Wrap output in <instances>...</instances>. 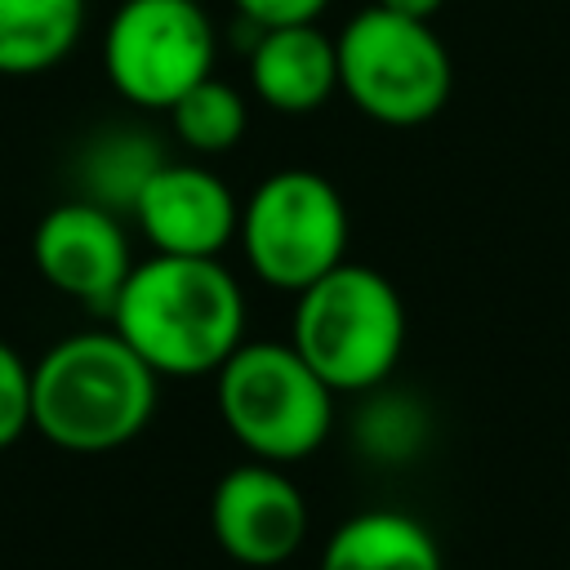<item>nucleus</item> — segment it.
Returning <instances> with one entry per match:
<instances>
[{
    "mask_svg": "<svg viewBox=\"0 0 570 570\" xmlns=\"http://www.w3.org/2000/svg\"><path fill=\"white\" fill-rule=\"evenodd\" d=\"M156 383L116 330L67 334L31 365V428L53 450L111 454L151 423Z\"/></svg>",
    "mask_w": 570,
    "mask_h": 570,
    "instance_id": "2",
    "label": "nucleus"
},
{
    "mask_svg": "<svg viewBox=\"0 0 570 570\" xmlns=\"http://www.w3.org/2000/svg\"><path fill=\"white\" fill-rule=\"evenodd\" d=\"M374 4H383V9H392V13H405V18L432 22V13H436L445 0H374Z\"/></svg>",
    "mask_w": 570,
    "mask_h": 570,
    "instance_id": "18",
    "label": "nucleus"
},
{
    "mask_svg": "<svg viewBox=\"0 0 570 570\" xmlns=\"http://www.w3.org/2000/svg\"><path fill=\"white\" fill-rule=\"evenodd\" d=\"M338 89L379 125H428L454 85L450 49L423 18L392 13L383 4L361 9L338 36Z\"/></svg>",
    "mask_w": 570,
    "mask_h": 570,
    "instance_id": "5",
    "label": "nucleus"
},
{
    "mask_svg": "<svg viewBox=\"0 0 570 570\" xmlns=\"http://www.w3.org/2000/svg\"><path fill=\"white\" fill-rule=\"evenodd\" d=\"M165 116H169L178 142L196 156H223L245 134V98L236 85H227L218 76L196 80Z\"/></svg>",
    "mask_w": 570,
    "mask_h": 570,
    "instance_id": "15",
    "label": "nucleus"
},
{
    "mask_svg": "<svg viewBox=\"0 0 570 570\" xmlns=\"http://www.w3.org/2000/svg\"><path fill=\"white\" fill-rule=\"evenodd\" d=\"M330 0H232L240 22L254 27H285V22H316Z\"/></svg>",
    "mask_w": 570,
    "mask_h": 570,
    "instance_id": "17",
    "label": "nucleus"
},
{
    "mask_svg": "<svg viewBox=\"0 0 570 570\" xmlns=\"http://www.w3.org/2000/svg\"><path fill=\"white\" fill-rule=\"evenodd\" d=\"M85 27V0H0V76L58 67Z\"/></svg>",
    "mask_w": 570,
    "mask_h": 570,
    "instance_id": "13",
    "label": "nucleus"
},
{
    "mask_svg": "<svg viewBox=\"0 0 570 570\" xmlns=\"http://www.w3.org/2000/svg\"><path fill=\"white\" fill-rule=\"evenodd\" d=\"M31 258L36 272L67 298L89 303L98 312L111 307L116 289L125 285L134 254H129V236L120 227V214L71 196L62 205H53L36 232H31Z\"/></svg>",
    "mask_w": 570,
    "mask_h": 570,
    "instance_id": "9",
    "label": "nucleus"
},
{
    "mask_svg": "<svg viewBox=\"0 0 570 570\" xmlns=\"http://www.w3.org/2000/svg\"><path fill=\"white\" fill-rule=\"evenodd\" d=\"M214 22L200 0H125L102 40L111 89L147 111H169L196 80L214 76Z\"/></svg>",
    "mask_w": 570,
    "mask_h": 570,
    "instance_id": "7",
    "label": "nucleus"
},
{
    "mask_svg": "<svg viewBox=\"0 0 570 570\" xmlns=\"http://www.w3.org/2000/svg\"><path fill=\"white\" fill-rule=\"evenodd\" d=\"M214 379L218 414L249 459L289 468L325 445L334 428V392L294 352V343L240 338Z\"/></svg>",
    "mask_w": 570,
    "mask_h": 570,
    "instance_id": "4",
    "label": "nucleus"
},
{
    "mask_svg": "<svg viewBox=\"0 0 570 570\" xmlns=\"http://www.w3.org/2000/svg\"><path fill=\"white\" fill-rule=\"evenodd\" d=\"M321 570H445L432 530L396 508L347 517L321 552Z\"/></svg>",
    "mask_w": 570,
    "mask_h": 570,
    "instance_id": "12",
    "label": "nucleus"
},
{
    "mask_svg": "<svg viewBox=\"0 0 570 570\" xmlns=\"http://www.w3.org/2000/svg\"><path fill=\"white\" fill-rule=\"evenodd\" d=\"M289 343L330 392H370L401 361L405 303L383 272L343 258L298 289Z\"/></svg>",
    "mask_w": 570,
    "mask_h": 570,
    "instance_id": "3",
    "label": "nucleus"
},
{
    "mask_svg": "<svg viewBox=\"0 0 570 570\" xmlns=\"http://www.w3.org/2000/svg\"><path fill=\"white\" fill-rule=\"evenodd\" d=\"M31 428V365L13 343L0 338V450Z\"/></svg>",
    "mask_w": 570,
    "mask_h": 570,
    "instance_id": "16",
    "label": "nucleus"
},
{
    "mask_svg": "<svg viewBox=\"0 0 570 570\" xmlns=\"http://www.w3.org/2000/svg\"><path fill=\"white\" fill-rule=\"evenodd\" d=\"M107 316L160 379L214 374L245 338V294L218 258L151 254L134 263Z\"/></svg>",
    "mask_w": 570,
    "mask_h": 570,
    "instance_id": "1",
    "label": "nucleus"
},
{
    "mask_svg": "<svg viewBox=\"0 0 570 570\" xmlns=\"http://www.w3.org/2000/svg\"><path fill=\"white\" fill-rule=\"evenodd\" d=\"M209 530L218 548L249 570L285 566L307 539V499L281 463H236L209 494Z\"/></svg>",
    "mask_w": 570,
    "mask_h": 570,
    "instance_id": "8",
    "label": "nucleus"
},
{
    "mask_svg": "<svg viewBox=\"0 0 570 570\" xmlns=\"http://www.w3.org/2000/svg\"><path fill=\"white\" fill-rule=\"evenodd\" d=\"M240 249L272 289H307L347 258V205L316 169H276L240 205Z\"/></svg>",
    "mask_w": 570,
    "mask_h": 570,
    "instance_id": "6",
    "label": "nucleus"
},
{
    "mask_svg": "<svg viewBox=\"0 0 570 570\" xmlns=\"http://www.w3.org/2000/svg\"><path fill=\"white\" fill-rule=\"evenodd\" d=\"M165 160V151L147 138V134H129V129H111L98 134L85 151H80V174H85V200H98L107 209H129L138 187L147 183V174Z\"/></svg>",
    "mask_w": 570,
    "mask_h": 570,
    "instance_id": "14",
    "label": "nucleus"
},
{
    "mask_svg": "<svg viewBox=\"0 0 570 570\" xmlns=\"http://www.w3.org/2000/svg\"><path fill=\"white\" fill-rule=\"evenodd\" d=\"M249 85L258 102L285 116L325 107L338 94V49L316 22L258 27L249 45Z\"/></svg>",
    "mask_w": 570,
    "mask_h": 570,
    "instance_id": "11",
    "label": "nucleus"
},
{
    "mask_svg": "<svg viewBox=\"0 0 570 570\" xmlns=\"http://www.w3.org/2000/svg\"><path fill=\"white\" fill-rule=\"evenodd\" d=\"M142 227L151 254L183 258H218L227 240H236L240 205L232 187L200 160H160L129 205Z\"/></svg>",
    "mask_w": 570,
    "mask_h": 570,
    "instance_id": "10",
    "label": "nucleus"
}]
</instances>
